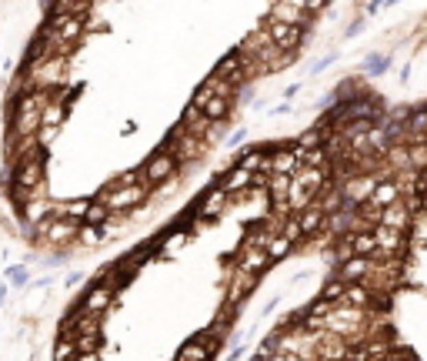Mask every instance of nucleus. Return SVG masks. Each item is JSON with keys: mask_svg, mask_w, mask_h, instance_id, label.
I'll return each mask as SVG.
<instances>
[{"mask_svg": "<svg viewBox=\"0 0 427 361\" xmlns=\"http://www.w3.org/2000/svg\"><path fill=\"white\" fill-rule=\"evenodd\" d=\"M191 104H194L197 110H204L210 121H217V124H224L227 117H230V110H234V101L210 94L207 87H197V91H194V97H191Z\"/></svg>", "mask_w": 427, "mask_h": 361, "instance_id": "9d476101", "label": "nucleus"}, {"mask_svg": "<svg viewBox=\"0 0 427 361\" xmlns=\"http://www.w3.org/2000/svg\"><path fill=\"white\" fill-rule=\"evenodd\" d=\"M51 101L47 91H24L17 97H10V110H7V134H40V121H44V107Z\"/></svg>", "mask_w": 427, "mask_h": 361, "instance_id": "f257e3e1", "label": "nucleus"}, {"mask_svg": "<svg viewBox=\"0 0 427 361\" xmlns=\"http://www.w3.org/2000/svg\"><path fill=\"white\" fill-rule=\"evenodd\" d=\"M377 184H380V178L377 174H354L341 191H344V198L347 201H354V205H367L371 198H374V191H377Z\"/></svg>", "mask_w": 427, "mask_h": 361, "instance_id": "4468645a", "label": "nucleus"}, {"mask_svg": "<svg viewBox=\"0 0 427 361\" xmlns=\"http://www.w3.org/2000/svg\"><path fill=\"white\" fill-rule=\"evenodd\" d=\"M47 24L57 30V37L67 44V47H74L77 40H84V34H87V17H67V14H51L47 17Z\"/></svg>", "mask_w": 427, "mask_h": 361, "instance_id": "ddd939ff", "label": "nucleus"}, {"mask_svg": "<svg viewBox=\"0 0 427 361\" xmlns=\"http://www.w3.org/2000/svg\"><path fill=\"white\" fill-rule=\"evenodd\" d=\"M371 268H374V261H371V258H361V255H354L351 261H341V268H337V278H341L344 284L367 281Z\"/></svg>", "mask_w": 427, "mask_h": 361, "instance_id": "aec40b11", "label": "nucleus"}, {"mask_svg": "<svg viewBox=\"0 0 427 361\" xmlns=\"http://www.w3.org/2000/svg\"><path fill=\"white\" fill-rule=\"evenodd\" d=\"M77 241H80V221H71V218H51L37 234V244L51 251H67Z\"/></svg>", "mask_w": 427, "mask_h": 361, "instance_id": "20e7f679", "label": "nucleus"}, {"mask_svg": "<svg viewBox=\"0 0 427 361\" xmlns=\"http://www.w3.org/2000/svg\"><path fill=\"white\" fill-rule=\"evenodd\" d=\"M7 281L10 284H27L30 281V271H27L24 264H14V268H7Z\"/></svg>", "mask_w": 427, "mask_h": 361, "instance_id": "e433bc0d", "label": "nucleus"}, {"mask_svg": "<svg viewBox=\"0 0 427 361\" xmlns=\"http://www.w3.org/2000/svg\"><path fill=\"white\" fill-rule=\"evenodd\" d=\"M244 351H247V345H244V341H241V345H234V348L227 351V361H241V358H244Z\"/></svg>", "mask_w": 427, "mask_h": 361, "instance_id": "ea45409f", "label": "nucleus"}, {"mask_svg": "<svg viewBox=\"0 0 427 361\" xmlns=\"http://www.w3.org/2000/svg\"><path fill=\"white\" fill-rule=\"evenodd\" d=\"M421 180H424V187H427V167H424V171H421Z\"/></svg>", "mask_w": 427, "mask_h": 361, "instance_id": "a18cd8bd", "label": "nucleus"}, {"mask_svg": "<svg viewBox=\"0 0 427 361\" xmlns=\"http://www.w3.org/2000/svg\"><path fill=\"white\" fill-rule=\"evenodd\" d=\"M80 348H77V338L71 331H60V338L53 341V351H51V361H77Z\"/></svg>", "mask_w": 427, "mask_h": 361, "instance_id": "a878e982", "label": "nucleus"}, {"mask_svg": "<svg viewBox=\"0 0 427 361\" xmlns=\"http://www.w3.org/2000/svg\"><path fill=\"white\" fill-rule=\"evenodd\" d=\"M271 17H274V21H284V24L304 27V24H307V17H310V14H304L301 7H294L291 0H277L274 7H271Z\"/></svg>", "mask_w": 427, "mask_h": 361, "instance_id": "b1692460", "label": "nucleus"}, {"mask_svg": "<svg viewBox=\"0 0 427 361\" xmlns=\"http://www.w3.org/2000/svg\"><path fill=\"white\" fill-rule=\"evenodd\" d=\"M114 218V211L103 205V201H90V207H87V218H84V224H94V228H103L107 221Z\"/></svg>", "mask_w": 427, "mask_h": 361, "instance_id": "2f4dec72", "label": "nucleus"}, {"mask_svg": "<svg viewBox=\"0 0 427 361\" xmlns=\"http://www.w3.org/2000/svg\"><path fill=\"white\" fill-rule=\"evenodd\" d=\"M74 284H80V275H77V271L74 275H67V288H74Z\"/></svg>", "mask_w": 427, "mask_h": 361, "instance_id": "37998d69", "label": "nucleus"}, {"mask_svg": "<svg viewBox=\"0 0 427 361\" xmlns=\"http://www.w3.org/2000/svg\"><path fill=\"white\" fill-rule=\"evenodd\" d=\"M374 237H377V251H384V255H398L404 248V231H394L387 224H377Z\"/></svg>", "mask_w": 427, "mask_h": 361, "instance_id": "4be33fe9", "label": "nucleus"}, {"mask_svg": "<svg viewBox=\"0 0 427 361\" xmlns=\"http://www.w3.org/2000/svg\"><path fill=\"white\" fill-rule=\"evenodd\" d=\"M291 251H294V241H291L287 234H274V241H271V248H267L271 261H284Z\"/></svg>", "mask_w": 427, "mask_h": 361, "instance_id": "473e14b6", "label": "nucleus"}, {"mask_svg": "<svg viewBox=\"0 0 427 361\" xmlns=\"http://www.w3.org/2000/svg\"><path fill=\"white\" fill-rule=\"evenodd\" d=\"M210 355H214V348H207L197 338H191L187 345H180V351H177L174 361H210Z\"/></svg>", "mask_w": 427, "mask_h": 361, "instance_id": "cd10ccee", "label": "nucleus"}, {"mask_svg": "<svg viewBox=\"0 0 427 361\" xmlns=\"http://www.w3.org/2000/svg\"><path fill=\"white\" fill-rule=\"evenodd\" d=\"M101 328H103V314H90V311H74V314L64 321V331H71L74 338L101 335Z\"/></svg>", "mask_w": 427, "mask_h": 361, "instance_id": "f3484780", "label": "nucleus"}, {"mask_svg": "<svg viewBox=\"0 0 427 361\" xmlns=\"http://www.w3.org/2000/svg\"><path fill=\"white\" fill-rule=\"evenodd\" d=\"M267 30H271V37H274L277 47H284V51H297L304 27H294V24H284V21H274V17H267Z\"/></svg>", "mask_w": 427, "mask_h": 361, "instance_id": "6ab92c4d", "label": "nucleus"}, {"mask_svg": "<svg viewBox=\"0 0 427 361\" xmlns=\"http://www.w3.org/2000/svg\"><path fill=\"white\" fill-rule=\"evenodd\" d=\"M291 3H294V7H301L304 14H317L327 0H291Z\"/></svg>", "mask_w": 427, "mask_h": 361, "instance_id": "4c0bfd02", "label": "nucleus"}, {"mask_svg": "<svg viewBox=\"0 0 427 361\" xmlns=\"http://www.w3.org/2000/svg\"><path fill=\"white\" fill-rule=\"evenodd\" d=\"M227 207H230V194H227L221 184H214V187H207L201 198L194 201V214L207 221V218H217V214H224Z\"/></svg>", "mask_w": 427, "mask_h": 361, "instance_id": "f8f14e48", "label": "nucleus"}, {"mask_svg": "<svg viewBox=\"0 0 427 361\" xmlns=\"http://www.w3.org/2000/svg\"><path fill=\"white\" fill-rule=\"evenodd\" d=\"M87 207H90L87 198H77V201H57V218H71V221H80V224H84Z\"/></svg>", "mask_w": 427, "mask_h": 361, "instance_id": "c756f323", "label": "nucleus"}, {"mask_svg": "<svg viewBox=\"0 0 427 361\" xmlns=\"http://www.w3.org/2000/svg\"><path fill=\"white\" fill-rule=\"evenodd\" d=\"M304 167L301 161V151H297V144H291V148H274L271 151V174H297Z\"/></svg>", "mask_w": 427, "mask_h": 361, "instance_id": "2eb2a0df", "label": "nucleus"}, {"mask_svg": "<svg viewBox=\"0 0 427 361\" xmlns=\"http://www.w3.org/2000/svg\"><path fill=\"white\" fill-rule=\"evenodd\" d=\"M177 157L171 154V148H157L147 161H144V167H141V178L147 187H160L164 180H171L177 174Z\"/></svg>", "mask_w": 427, "mask_h": 361, "instance_id": "0eeeda50", "label": "nucleus"}, {"mask_svg": "<svg viewBox=\"0 0 427 361\" xmlns=\"http://www.w3.org/2000/svg\"><path fill=\"white\" fill-rule=\"evenodd\" d=\"M411 167L414 171H424L427 167V141L424 144H411Z\"/></svg>", "mask_w": 427, "mask_h": 361, "instance_id": "c9c22d12", "label": "nucleus"}, {"mask_svg": "<svg viewBox=\"0 0 427 361\" xmlns=\"http://www.w3.org/2000/svg\"><path fill=\"white\" fill-rule=\"evenodd\" d=\"M254 288H257V275H251V271H244V268H237V264H234V268L227 271V294H224V301L237 308V305L251 294Z\"/></svg>", "mask_w": 427, "mask_h": 361, "instance_id": "9b49d317", "label": "nucleus"}, {"mask_svg": "<svg viewBox=\"0 0 427 361\" xmlns=\"http://www.w3.org/2000/svg\"><path fill=\"white\" fill-rule=\"evenodd\" d=\"M180 124H184V130L187 134H194V137H201V141H207V144H217L221 141V124L217 121H210L204 110H197L194 104H187L184 107V114H180Z\"/></svg>", "mask_w": 427, "mask_h": 361, "instance_id": "1a4fd4ad", "label": "nucleus"}, {"mask_svg": "<svg viewBox=\"0 0 427 361\" xmlns=\"http://www.w3.org/2000/svg\"><path fill=\"white\" fill-rule=\"evenodd\" d=\"M90 0H53V14H67V17H87Z\"/></svg>", "mask_w": 427, "mask_h": 361, "instance_id": "7c9ffc66", "label": "nucleus"}, {"mask_svg": "<svg viewBox=\"0 0 427 361\" xmlns=\"http://www.w3.org/2000/svg\"><path fill=\"white\" fill-rule=\"evenodd\" d=\"M67 114H71V94H51V101L44 107V121H40V141L44 144H51V137H57V130L64 128V121H67Z\"/></svg>", "mask_w": 427, "mask_h": 361, "instance_id": "6e6552de", "label": "nucleus"}, {"mask_svg": "<svg viewBox=\"0 0 427 361\" xmlns=\"http://www.w3.org/2000/svg\"><path fill=\"white\" fill-rule=\"evenodd\" d=\"M17 214H21V234H24L27 241H37L40 228H44L51 218H57V201L34 198V201H27L24 207H17Z\"/></svg>", "mask_w": 427, "mask_h": 361, "instance_id": "39448f33", "label": "nucleus"}, {"mask_svg": "<svg viewBox=\"0 0 427 361\" xmlns=\"http://www.w3.org/2000/svg\"><path fill=\"white\" fill-rule=\"evenodd\" d=\"M147 194H151L147 184H107V187H101L97 201H103L114 214H130L134 207L147 201Z\"/></svg>", "mask_w": 427, "mask_h": 361, "instance_id": "7ed1b4c3", "label": "nucleus"}, {"mask_svg": "<svg viewBox=\"0 0 427 361\" xmlns=\"http://www.w3.org/2000/svg\"><path fill=\"white\" fill-rule=\"evenodd\" d=\"M201 87H207V91H210V94H217V97H227V101H234V97H237V84H230L227 78L214 74V71L204 78Z\"/></svg>", "mask_w": 427, "mask_h": 361, "instance_id": "bb28decb", "label": "nucleus"}, {"mask_svg": "<svg viewBox=\"0 0 427 361\" xmlns=\"http://www.w3.org/2000/svg\"><path fill=\"white\" fill-rule=\"evenodd\" d=\"M7 294H10V288H7V284H0V305L7 301Z\"/></svg>", "mask_w": 427, "mask_h": 361, "instance_id": "c03bdc74", "label": "nucleus"}, {"mask_svg": "<svg viewBox=\"0 0 427 361\" xmlns=\"http://www.w3.org/2000/svg\"><path fill=\"white\" fill-rule=\"evenodd\" d=\"M424 207H427V194H424Z\"/></svg>", "mask_w": 427, "mask_h": 361, "instance_id": "49530a36", "label": "nucleus"}, {"mask_svg": "<svg viewBox=\"0 0 427 361\" xmlns=\"http://www.w3.org/2000/svg\"><path fill=\"white\" fill-rule=\"evenodd\" d=\"M237 268H244V271H251V275H260V271H267L274 261L267 255V248H254V244H241L237 248V261H234Z\"/></svg>", "mask_w": 427, "mask_h": 361, "instance_id": "dca6fc26", "label": "nucleus"}, {"mask_svg": "<svg viewBox=\"0 0 427 361\" xmlns=\"http://www.w3.org/2000/svg\"><path fill=\"white\" fill-rule=\"evenodd\" d=\"M101 345H103V335H80L77 338L80 355H94V351H101Z\"/></svg>", "mask_w": 427, "mask_h": 361, "instance_id": "f704fd0d", "label": "nucleus"}, {"mask_svg": "<svg viewBox=\"0 0 427 361\" xmlns=\"http://www.w3.org/2000/svg\"><path fill=\"white\" fill-rule=\"evenodd\" d=\"M411 207H407V201H398V205L384 207V218H380V224H387V228H394V231H404L407 224H411Z\"/></svg>", "mask_w": 427, "mask_h": 361, "instance_id": "393cba45", "label": "nucleus"}, {"mask_svg": "<svg viewBox=\"0 0 427 361\" xmlns=\"http://www.w3.org/2000/svg\"><path fill=\"white\" fill-rule=\"evenodd\" d=\"M364 67H367V71H384V67H387V57H371Z\"/></svg>", "mask_w": 427, "mask_h": 361, "instance_id": "a19ab883", "label": "nucleus"}, {"mask_svg": "<svg viewBox=\"0 0 427 361\" xmlns=\"http://www.w3.org/2000/svg\"><path fill=\"white\" fill-rule=\"evenodd\" d=\"M244 141H247V130H244V128H237L230 137H227V144H230V148H241Z\"/></svg>", "mask_w": 427, "mask_h": 361, "instance_id": "58836bf2", "label": "nucleus"}, {"mask_svg": "<svg viewBox=\"0 0 427 361\" xmlns=\"http://www.w3.org/2000/svg\"><path fill=\"white\" fill-rule=\"evenodd\" d=\"M398 201H401V187L394 180H380L374 198H371V205H377V207H391V205H398Z\"/></svg>", "mask_w": 427, "mask_h": 361, "instance_id": "c85d7f7f", "label": "nucleus"}, {"mask_svg": "<svg viewBox=\"0 0 427 361\" xmlns=\"http://www.w3.org/2000/svg\"><path fill=\"white\" fill-rule=\"evenodd\" d=\"M297 221H301V231H304V237L307 234H317V231H324V224H327V211L317 201L307 207V211H301L297 214Z\"/></svg>", "mask_w": 427, "mask_h": 361, "instance_id": "5701e85b", "label": "nucleus"}, {"mask_svg": "<svg viewBox=\"0 0 427 361\" xmlns=\"http://www.w3.org/2000/svg\"><path fill=\"white\" fill-rule=\"evenodd\" d=\"M77 361H101V351H94V355H77Z\"/></svg>", "mask_w": 427, "mask_h": 361, "instance_id": "79ce46f5", "label": "nucleus"}, {"mask_svg": "<svg viewBox=\"0 0 427 361\" xmlns=\"http://www.w3.org/2000/svg\"><path fill=\"white\" fill-rule=\"evenodd\" d=\"M164 148H171V154L177 157V164H194V161H201L204 154H207V141H201V137H194V134H187L184 130V124H177L171 134H167V144Z\"/></svg>", "mask_w": 427, "mask_h": 361, "instance_id": "423d86ee", "label": "nucleus"}, {"mask_svg": "<svg viewBox=\"0 0 427 361\" xmlns=\"http://www.w3.org/2000/svg\"><path fill=\"white\" fill-rule=\"evenodd\" d=\"M30 91H47L57 94L64 84H67V57H47V60H27L24 74Z\"/></svg>", "mask_w": 427, "mask_h": 361, "instance_id": "f03ea898", "label": "nucleus"}, {"mask_svg": "<svg viewBox=\"0 0 427 361\" xmlns=\"http://www.w3.org/2000/svg\"><path fill=\"white\" fill-rule=\"evenodd\" d=\"M103 241H107L103 228H94V224H80V241H77V244H84V248H97V244H103Z\"/></svg>", "mask_w": 427, "mask_h": 361, "instance_id": "72a5a7b5", "label": "nucleus"}, {"mask_svg": "<svg viewBox=\"0 0 427 361\" xmlns=\"http://www.w3.org/2000/svg\"><path fill=\"white\" fill-rule=\"evenodd\" d=\"M254 178H257L254 171H247V167H241V164H234V167H230V171H227V174H224L221 180H217V184L224 187V191L230 194V198H241L244 191H251V187H254Z\"/></svg>", "mask_w": 427, "mask_h": 361, "instance_id": "a211bd4d", "label": "nucleus"}, {"mask_svg": "<svg viewBox=\"0 0 427 361\" xmlns=\"http://www.w3.org/2000/svg\"><path fill=\"white\" fill-rule=\"evenodd\" d=\"M337 305H354V308L371 311V305H374V291H371V288H367L364 281L347 284V291H344V298H341Z\"/></svg>", "mask_w": 427, "mask_h": 361, "instance_id": "412c9836", "label": "nucleus"}]
</instances>
